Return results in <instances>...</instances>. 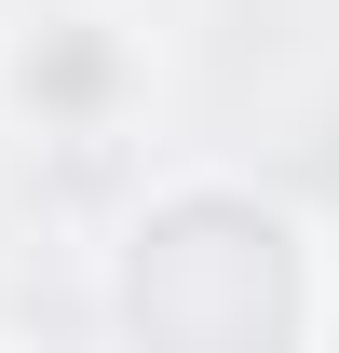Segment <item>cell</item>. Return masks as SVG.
Instances as JSON below:
<instances>
[{"label":"cell","mask_w":339,"mask_h":353,"mask_svg":"<svg viewBox=\"0 0 339 353\" xmlns=\"http://www.w3.org/2000/svg\"><path fill=\"white\" fill-rule=\"evenodd\" d=\"M123 312H136L150 353H285V326H298V245L271 218H245V204H217V272H204L190 204H176V218L136 245Z\"/></svg>","instance_id":"obj_1"}]
</instances>
